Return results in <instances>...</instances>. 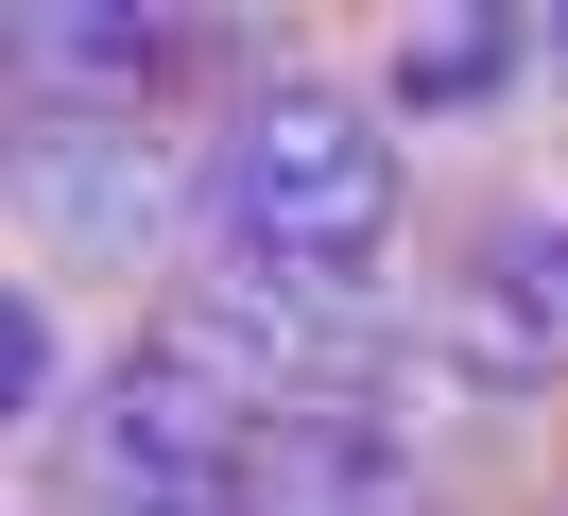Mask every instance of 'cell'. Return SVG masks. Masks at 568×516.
<instances>
[{
    "label": "cell",
    "mask_w": 568,
    "mask_h": 516,
    "mask_svg": "<svg viewBox=\"0 0 568 516\" xmlns=\"http://www.w3.org/2000/svg\"><path fill=\"white\" fill-rule=\"evenodd\" d=\"M207 241L242 275H293V293H362V259L396 241V103L327 87V69H258L207 138Z\"/></svg>",
    "instance_id": "cell-1"
},
{
    "label": "cell",
    "mask_w": 568,
    "mask_h": 516,
    "mask_svg": "<svg viewBox=\"0 0 568 516\" xmlns=\"http://www.w3.org/2000/svg\"><path fill=\"white\" fill-rule=\"evenodd\" d=\"M258 516H430V465H414V431L396 413H362V396H311V413H276L258 431V482H242Z\"/></svg>",
    "instance_id": "cell-2"
},
{
    "label": "cell",
    "mask_w": 568,
    "mask_h": 516,
    "mask_svg": "<svg viewBox=\"0 0 568 516\" xmlns=\"http://www.w3.org/2000/svg\"><path fill=\"white\" fill-rule=\"evenodd\" d=\"M18 69H36V87H155V18H87V0H52L36 34H18Z\"/></svg>",
    "instance_id": "cell-3"
},
{
    "label": "cell",
    "mask_w": 568,
    "mask_h": 516,
    "mask_svg": "<svg viewBox=\"0 0 568 516\" xmlns=\"http://www.w3.org/2000/svg\"><path fill=\"white\" fill-rule=\"evenodd\" d=\"M534 52V34H414V52H396V87H414V103H448V87H483V69H517ZM379 87V103H396Z\"/></svg>",
    "instance_id": "cell-4"
},
{
    "label": "cell",
    "mask_w": 568,
    "mask_h": 516,
    "mask_svg": "<svg viewBox=\"0 0 568 516\" xmlns=\"http://www.w3.org/2000/svg\"><path fill=\"white\" fill-rule=\"evenodd\" d=\"M52 396H70V344H52V310L18 293V431H52Z\"/></svg>",
    "instance_id": "cell-5"
},
{
    "label": "cell",
    "mask_w": 568,
    "mask_h": 516,
    "mask_svg": "<svg viewBox=\"0 0 568 516\" xmlns=\"http://www.w3.org/2000/svg\"><path fill=\"white\" fill-rule=\"evenodd\" d=\"M534 69H568V18H534Z\"/></svg>",
    "instance_id": "cell-6"
}]
</instances>
